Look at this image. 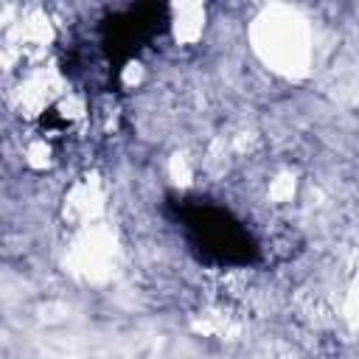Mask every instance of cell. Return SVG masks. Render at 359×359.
I'll list each match as a JSON object with an SVG mask.
<instances>
[{
	"label": "cell",
	"instance_id": "obj_1",
	"mask_svg": "<svg viewBox=\"0 0 359 359\" xmlns=\"http://www.w3.org/2000/svg\"><path fill=\"white\" fill-rule=\"evenodd\" d=\"M163 216L180 230L185 250L213 269H247L261 261L252 230L227 205L199 194H168Z\"/></svg>",
	"mask_w": 359,
	"mask_h": 359
},
{
	"label": "cell",
	"instance_id": "obj_2",
	"mask_svg": "<svg viewBox=\"0 0 359 359\" xmlns=\"http://www.w3.org/2000/svg\"><path fill=\"white\" fill-rule=\"evenodd\" d=\"M168 31H171V6L165 3H129V6L112 8L95 22L93 56L84 62L65 65V73L67 70L73 73V67L87 73V67L95 65L90 73V81L95 87L112 90L121 81L123 70L146 48L163 39Z\"/></svg>",
	"mask_w": 359,
	"mask_h": 359
}]
</instances>
